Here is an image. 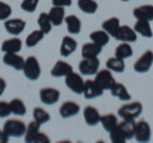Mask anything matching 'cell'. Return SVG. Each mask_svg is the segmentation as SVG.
<instances>
[{"instance_id":"1","label":"cell","mask_w":153,"mask_h":143,"mask_svg":"<svg viewBox=\"0 0 153 143\" xmlns=\"http://www.w3.org/2000/svg\"><path fill=\"white\" fill-rule=\"evenodd\" d=\"M143 112V105L139 101H133L124 104L123 106L119 107L117 115L121 119H129V120H135L140 116Z\"/></svg>"},{"instance_id":"2","label":"cell","mask_w":153,"mask_h":143,"mask_svg":"<svg viewBox=\"0 0 153 143\" xmlns=\"http://www.w3.org/2000/svg\"><path fill=\"white\" fill-rule=\"evenodd\" d=\"M27 129L26 123L21 119H8L3 125V130L9 136V138H21L25 137V133Z\"/></svg>"},{"instance_id":"3","label":"cell","mask_w":153,"mask_h":143,"mask_svg":"<svg viewBox=\"0 0 153 143\" xmlns=\"http://www.w3.org/2000/svg\"><path fill=\"white\" fill-rule=\"evenodd\" d=\"M23 74L25 77L30 80H37L41 75V65L38 63V59L36 56H28L25 61V66H23Z\"/></svg>"},{"instance_id":"4","label":"cell","mask_w":153,"mask_h":143,"mask_svg":"<svg viewBox=\"0 0 153 143\" xmlns=\"http://www.w3.org/2000/svg\"><path fill=\"white\" fill-rule=\"evenodd\" d=\"M152 129L147 120L135 121V129H134V138L139 143H147L151 141Z\"/></svg>"},{"instance_id":"5","label":"cell","mask_w":153,"mask_h":143,"mask_svg":"<svg viewBox=\"0 0 153 143\" xmlns=\"http://www.w3.org/2000/svg\"><path fill=\"white\" fill-rule=\"evenodd\" d=\"M84 82L85 80L82 78V74H78V73H75V72H71L70 74H68L65 77V86L75 95L83 93Z\"/></svg>"},{"instance_id":"6","label":"cell","mask_w":153,"mask_h":143,"mask_svg":"<svg viewBox=\"0 0 153 143\" xmlns=\"http://www.w3.org/2000/svg\"><path fill=\"white\" fill-rule=\"evenodd\" d=\"M94 80H96V83H97L100 87H101L103 91H106V89H111V87L115 84V78H114V75H112V72L110 70V69H101V70H98L97 73L94 74Z\"/></svg>"},{"instance_id":"7","label":"cell","mask_w":153,"mask_h":143,"mask_svg":"<svg viewBox=\"0 0 153 143\" xmlns=\"http://www.w3.org/2000/svg\"><path fill=\"white\" fill-rule=\"evenodd\" d=\"M153 65V51L147 50L137 59L133 68L137 73H147Z\"/></svg>"},{"instance_id":"8","label":"cell","mask_w":153,"mask_h":143,"mask_svg":"<svg viewBox=\"0 0 153 143\" xmlns=\"http://www.w3.org/2000/svg\"><path fill=\"white\" fill-rule=\"evenodd\" d=\"M78 69L82 75H94L100 70V60L98 58H82L78 65Z\"/></svg>"},{"instance_id":"9","label":"cell","mask_w":153,"mask_h":143,"mask_svg":"<svg viewBox=\"0 0 153 143\" xmlns=\"http://www.w3.org/2000/svg\"><path fill=\"white\" fill-rule=\"evenodd\" d=\"M4 28L12 36H19L26 28V21L22 18H9L4 21Z\"/></svg>"},{"instance_id":"10","label":"cell","mask_w":153,"mask_h":143,"mask_svg":"<svg viewBox=\"0 0 153 143\" xmlns=\"http://www.w3.org/2000/svg\"><path fill=\"white\" fill-rule=\"evenodd\" d=\"M60 100V91L54 87H44L40 89V101L44 105H54Z\"/></svg>"},{"instance_id":"11","label":"cell","mask_w":153,"mask_h":143,"mask_svg":"<svg viewBox=\"0 0 153 143\" xmlns=\"http://www.w3.org/2000/svg\"><path fill=\"white\" fill-rule=\"evenodd\" d=\"M83 96L87 100H92L96 97H100L103 95V89L96 83L94 79H87L84 82V88H83Z\"/></svg>"},{"instance_id":"12","label":"cell","mask_w":153,"mask_h":143,"mask_svg":"<svg viewBox=\"0 0 153 143\" xmlns=\"http://www.w3.org/2000/svg\"><path fill=\"white\" fill-rule=\"evenodd\" d=\"M25 61L26 59L19 55L18 52H8L3 56V63L16 70H22L25 66Z\"/></svg>"},{"instance_id":"13","label":"cell","mask_w":153,"mask_h":143,"mask_svg":"<svg viewBox=\"0 0 153 143\" xmlns=\"http://www.w3.org/2000/svg\"><path fill=\"white\" fill-rule=\"evenodd\" d=\"M80 111V106L75 101H65L59 107V114L63 119H69L78 115Z\"/></svg>"},{"instance_id":"14","label":"cell","mask_w":153,"mask_h":143,"mask_svg":"<svg viewBox=\"0 0 153 143\" xmlns=\"http://www.w3.org/2000/svg\"><path fill=\"white\" fill-rule=\"evenodd\" d=\"M137 37L138 35L134 31V28L129 26H120L114 39H116L120 42H134V41H137Z\"/></svg>"},{"instance_id":"15","label":"cell","mask_w":153,"mask_h":143,"mask_svg":"<svg viewBox=\"0 0 153 143\" xmlns=\"http://www.w3.org/2000/svg\"><path fill=\"white\" fill-rule=\"evenodd\" d=\"M83 119L85 124L88 127H96L97 124H100L101 120V114H100L98 109H96L94 106H85L83 110Z\"/></svg>"},{"instance_id":"16","label":"cell","mask_w":153,"mask_h":143,"mask_svg":"<svg viewBox=\"0 0 153 143\" xmlns=\"http://www.w3.org/2000/svg\"><path fill=\"white\" fill-rule=\"evenodd\" d=\"M71 72L74 70H73V66L69 63H66L64 60H57L51 69V75L55 78H65Z\"/></svg>"},{"instance_id":"17","label":"cell","mask_w":153,"mask_h":143,"mask_svg":"<svg viewBox=\"0 0 153 143\" xmlns=\"http://www.w3.org/2000/svg\"><path fill=\"white\" fill-rule=\"evenodd\" d=\"M133 16L135 19L153 21V5L152 4H143V5L135 7L133 10Z\"/></svg>"},{"instance_id":"18","label":"cell","mask_w":153,"mask_h":143,"mask_svg":"<svg viewBox=\"0 0 153 143\" xmlns=\"http://www.w3.org/2000/svg\"><path fill=\"white\" fill-rule=\"evenodd\" d=\"M22 46H23L22 40L18 36H13L10 39H7L3 41L1 51L4 54H8V52H19L22 50Z\"/></svg>"},{"instance_id":"19","label":"cell","mask_w":153,"mask_h":143,"mask_svg":"<svg viewBox=\"0 0 153 143\" xmlns=\"http://www.w3.org/2000/svg\"><path fill=\"white\" fill-rule=\"evenodd\" d=\"M133 28H134V31L137 32V35L144 37V39H152V37H153V31H152L149 21L137 19L135 25H134Z\"/></svg>"},{"instance_id":"20","label":"cell","mask_w":153,"mask_h":143,"mask_svg":"<svg viewBox=\"0 0 153 143\" xmlns=\"http://www.w3.org/2000/svg\"><path fill=\"white\" fill-rule=\"evenodd\" d=\"M47 14H49V17H50V21L52 23V26L59 27V26L63 25L64 19H65V8L52 5Z\"/></svg>"},{"instance_id":"21","label":"cell","mask_w":153,"mask_h":143,"mask_svg":"<svg viewBox=\"0 0 153 143\" xmlns=\"http://www.w3.org/2000/svg\"><path fill=\"white\" fill-rule=\"evenodd\" d=\"M76 41L73 39L71 36H64L63 41H61L60 45V55L64 56V58H68L73 52L76 50Z\"/></svg>"},{"instance_id":"22","label":"cell","mask_w":153,"mask_h":143,"mask_svg":"<svg viewBox=\"0 0 153 143\" xmlns=\"http://www.w3.org/2000/svg\"><path fill=\"white\" fill-rule=\"evenodd\" d=\"M110 92H111L114 97L121 100V101H130L131 100V95L129 93L128 88L120 82H115V84L110 89Z\"/></svg>"},{"instance_id":"23","label":"cell","mask_w":153,"mask_h":143,"mask_svg":"<svg viewBox=\"0 0 153 143\" xmlns=\"http://www.w3.org/2000/svg\"><path fill=\"white\" fill-rule=\"evenodd\" d=\"M102 51V47L98 46L97 44H94V42H87V44H84L82 46V51H80V54H82V58H85V59H91V58H98V55L101 54Z\"/></svg>"},{"instance_id":"24","label":"cell","mask_w":153,"mask_h":143,"mask_svg":"<svg viewBox=\"0 0 153 143\" xmlns=\"http://www.w3.org/2000/svg\"><path fill=\"white\" fill-rule=\"evenodd\" d=\"M65 25L68 28V32L70 35H78L82 31V22L74 14H70V16H65Z\"/></svg>"},{"instance_id":"25","label":"cell","mask_w":153,"mask_h":143,"mask_svg":"<svg viewBox=\"0 0 153 143\" xmlns=\"http://www.w3.org/2000/svg\"><path fill=\"white\" fill-rule=\"evenodd\" d=\"M9 106H10V111L13 115L16 116H25L27 112V106L25 101L19 97H16L9 101Z\"/></svg>"},{"instance_id":"26","label":"cell","mask_w":153,"mask_h":143,"mask_svg":"<svg viewBox=\"0 0 153 143\" xmlns=\"http://www.w3.org/2000/svg\"><path fill=\"white\" fill-rule=\"evenodd\" d=\"M89 39L94 44H97L98 46L101 47H105L108 42H110V39H111V36L108 35L106 31L103 30H97V31H93L92 33L89 35Z\"/></svg>"},{"instance_id":"27","label":"cell","mask_w":153,"mask_h":143,"mask_svg":"<svg viewBox=\"0 0 153 143\" xmlns=\"http://www.w3.org/2000/svg\"><path fill=\"white\" fill-rule=\"evenodd\" d=\"M119 128L124 133L126 141L133 139L134 138V129H135V120H129V119H121V121H119Z\"/></svg>"},{"instance_id":"28","label":"cell","mask_w":153,"mask_h":143,"mask_svg":"<svg viewBox=\"0 0 153 143\" xmlns=\"http://www.w3.org/2000/svg\"><path fill=\"white\" fill-rule=\"evenodd\" d=\"M120 19H119L117 17H111V18H107L106 21L102 22V30L106 31L107 33L111 37H115L116 35V32L119 30V27H120Z\"/></svg>"},{"instance_id":"29","label":"cell","mask_w":153,"mask_h":143,"mask_svg":"<svg viewBox=\"0 0 153 143\" xmlns=\"http://www.w3.org/2000/svg\"><path fill=\"white\" fill-rule=\"evenodd\" d=\"M41 132V124H38L37 121H31L30 124L27 125V129L25 133V141L27 143H33L36 139L37 134Z\"/></svg>"},{"instance_id":"30","label":"cell","mask_w":153,"mask_h":143,"mask_svg":"<svg viewBox=\"0 0 153 143\" xmlns=\"http://www.w3.org/2000/svg\"><path fill=\"white\" fill-rule=\"evenodd\" d=\"M115 56L120 58L123 60L129 59L133 56V47L130 45V42H120L116 49H115Z\"/></svg>"},{"instance_id":"31","label":"cell","mask_w":153,"mask_h":143,"mask_svg":"<svg viewBox=\"0 0 153 143\" xmlns=\"http://www.w3.org/2000/svg\"><path fill=\"white\" fill-rule=\"evenodd\" d=\"M100 124H101L102 128L106 132H111L114 128L117 127L119 120H117V116L115 115V114H105V115H101Z\"/></svg>"},{"instance_id":"32","label":"cell","mask_w":153,"mask_h":143,"mask_svg":"<svg viewBox=\"0 0 153 143\" xmlns=\"http://www.w3.org/2000/svg\"><path fill=\"white\" fill-rule=\"evenodd\" d=\"M106 68L111 72H115V73H123L125 70V63H124L123 59L117 58V56H111L106 61Z\"/></svg>"},{"instance_id":"33","label":"cell","mask_w":153,"mask_h":143,"mask_svg":"<svg viewBox=\"0 0 153 143\" xmlns=\"http://www.w3.org/2000/svg\"><path fill=\"white\" fill-rule=\"evenodd\" d=\"M32 116H33V120L37 121L38 124H46L51 120V115L49 111H46L44 107L41 106H37L33 109V112H32Z\"/></svg>"},{"instance_id":"34","label":"cell","mask_w":153,"mask_h":143,"mask_svg":"<svg viewBox=\"0 0 153 143\" xmlns=\"http://www.w3.org/2000/svg\"><path fill=\"white\" fill-rule=\"evenodd\" d=\"M37 23H38V28H40L45 35H49L52 30V27H54L47 13H40V16L37 18Z\"/></svg>"},{"instance_id":"35","label":"cell","mask_w":153,"mask_h":143,"mask_svg":"<svg viewBox=\"0 0 153 143\" xmlns=\"http://www.w3.org/2000/svg\"><path fill=\"white\" fill-rule=\"evenodd\" d=\"M44 37H45V33L42 32L40 28H38V30L32 31L30 35L26 37V46L27 47H35L36 45H38L42 41Z\"/></svg>"},{"instance_id":"36","label":"cell","mask_w":153,"mask_h":143,"mask_svg":"<svg viewBox=\"0 0 153 143\" xmlns=\"http://www.w3.org/2000/svg\"><path fill=\"white\" fill-rule=\"evenodd\" d=\"M78 8L85 14H94L98 10V4L94 0H78Z\"/></svg>"},{"instance_id":"37","label":"cell","mask_w":153,"mask_h":143,"mask_svg":"<svg viewBox=\"0 0 153 143\" xmlns=\"http://www.w3.org/2000/svg\"><path fill=\"white\" fill-rule=\"evenodd\" d=\"M108 133H110V139H111L112 143H123L126 141L125 136H124V133L121 132L120 128H119V125L116 128H114V129Z\"/></svg>"},{"instance_id":"38","label":"cell","mask_w":153,"mask_h":143,"mask_svg":"<svg viewBox=\"0 0 153 143\" xmlns=\"http://www.w3.org/2000/svg\"><path fill=\"white\" fill-rule=\"evenodd\" d=\"M40 0H22L21 3V9L27 13H33L38 7Z\"/></svg>"},{"instance_id":"39","label":"cell","mask_w":153,"mask_h":143,"mask_svg":"<svg viewBox=\"0 0 153 143\" xmlns=\"http://www.w3.org/2000/svg\"><path fill=\"white\" fill-rule=\"evenodd\" d=\"M12 7L9 5L8 3H4V1H0V21H7L12 16Z\"/></svg>"},{"instance_id":"40","label":"cell","mask_w":153,"mask_h":143,"mask_svg":"<svg viewBox=\"0 0 153 143\" xmlns=\"http://www.w3.org/2000/svg\"><path fill=\"white\" fill-rule=\"evenodd\" d=\"M10 114H12V111H10L9 102H7V101H0V119L8 118Z\"/></svg>"},{"instance_id":"41","label":"cell","mask_w":153,"mask_h":143,"mask_svg":"<svg viewBox=\"0 0 153 143\" xmlns=\"http://www.w3.org/2000/svg\"><path fill=\"white\" fill-rule=\"evenodd\" d=\"M52 1V5H56V7H70L73 4V0H51Z\"/></svg>"},{"instance_id":"42","label":"cell","mask_w":153,"mask_h":143,"mask_svg":"<svg viewBox=\"0 0 153 143\" xmlns=\"http://www.w3.org/2000/svg\"><path fill=\"white\" fill-rule=\"evenodd\" d=\"M33 143H50V138L47 137L45 133L40 132V133L37 134L36 139H35V142H33Z\"/></svg>"},{"instance_id":"43","label":"cell","mask_w":153,"mask_h":143,"mask_svg":"<svg viewBox=\"0 0 153 143\" xmlns=\"http://www.w3.org/2000/svg\"><path fill=\"white\" fill-rule=\"evenodd\" d=\"M5 89H7V80L3 77H0V97H1V95L5 92Z\"/></svg>"},{"instance_id":"44","label":"cell","mask_w":153,"mask_h":143,"mask_svg":"<svg viewBox=\"0 0 153 143\" xmlns=\"http://www.w3.org/2000/svg\"><path fill=\"white\" fill-rule=\"evenodd\" d=\"M9 141V136L3 129H0V143H7Z\"/></svg>"},{"instance_id":"45","label":"cell","mask_w":153,"mask_h":143,"mask_svg":"<svg viewBox=\"0 0 153 143\" xmlns=\"http://www.w3.org/2000/svg\"><path fill=\"white\" fill-rule=\"evenodd\" d=\"M121 1H130V0H121Z\"/></svg>"}]
</instances>
